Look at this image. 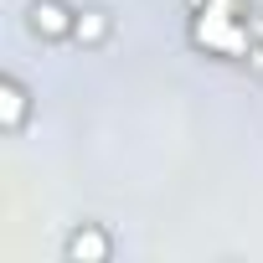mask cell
<instances>
[{"label":"cell","instance_id":"obj_1","mask_svg":"<svg viewBox=\"0 0 263 263\" xmlns=\"http://www.w3.org/2000/svg\"><path fill=\"white\" fill-rule=\"evenodd\" d=\"M31 16H36V26H47V31H62V11L52 6V0H47V6H31Z\"/></svg>","mask_w":263,"mask_h":263}]
</instances>
